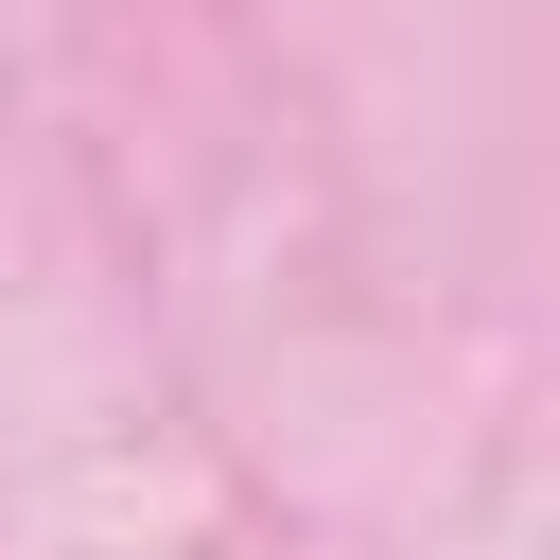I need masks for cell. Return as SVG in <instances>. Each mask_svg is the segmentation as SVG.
Instances as JSON below:
<instances>
[]
</instances>
